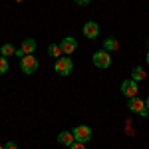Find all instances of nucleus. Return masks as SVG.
I'll return each mask as SVG.
<instances>
[{"label": "nucleus", "instance_id": "obj_1", "mask_svg": "<svg viewBox=\"0 0 149 149\" xmlns=\"http://www.w3.org/2000/svg\"><path fill=\"white\" fill-rule=\"evenodd\" d=\"M92 62H93V66L95 68H109L111 66V56H109V52H105V50H97V52H93V56H92Z\"/></svg>", "mask_w": 149, "mask_h": 149}, {"label": "nucleus", "instance_id": "obj_2", "mask_svg": "<svg viewBox=\"0 0 149 149\" xmlns=\"http://www.w3.org/2000/svg\"><path fill=\"white\" fill-rule=\"evenodd\" d=\"M54 70H56L58 76H70V74H72V70H74V64H72L70 56H66V58H58L56 64H54Z\"/></svg>", "mask_w": 149, "mask_h": 149}, {"label": "nucleus", "instance_id": "obj_3", "mask_svg": "<svg viewBox=\"0 0 149 149\" xmlns=\"http://www.w3.org/2000/svg\"><path fill=\"white\" fill-rule=\"evenodd\" d=\"M127 107L133 111V113H137V115H141V117H147L149 115V109L145 107V100H141V97H131L129 100V103H127Z\"/></svg>", "mask_w": 149, "mask_h": 149}, {"label": "nucleus", "instance_id": "obj_4", "mask_svg": "<svg viewBox=\"0 0 149 149\" xmlns=\"http://www.w3.org/2000/svg\"><path fill=\"white\" fill-rule=\"evenodd\" d=\"M20 70H22L26 76H32L36 70H38V58H34L32 54L20 58Z\"/></svg>", "mask_w": 149, "mask_h": 149}, {"label": "nucleus", "instance_id": "obj_5", "mask_svg": "<svg viewBox=\"0 0 149 149\" xmlns=\"http://www.w3.org/2000/svg\"><path fill=\"white\" fill-rule=\"evenodd\" d=\"M137 92H139V88H137V81L135 80H125L123 84H121V93L125 95L127 100H131V97H135L137 95Z\"/></svg>", "mask_w": 149, "mask_h": 149}, {"label": "nucleus", "instance_id": "obj_6", "mask_svg": "<svg viewBox=\"0 0 149 149\" xmlns=\"http://www.w3.org/2000/svg\"><path fill=\"white\" fill-rule=\"evenodd\" d=\"M74 137H76V141L88 143V141L92 139V129L88 125H76L74 127Z\"/></svg>", "mask_w": 149, "mask_h": 149}, {"label": "nucleus", "instance_id": "obj_7", "mask_svg": "<svg viewBox=\"0 0 149 149\" xmlns=\"http://www.w3.org/2000/svg\"><path fill=\"white\" fill-rule=\"evenodd\" d=\"M36 50V40H32V38H28V40H24L22 42V46L16 50V54L14 56H18V58H24V56H30L32 52Z\"/></svg>", "mask_w": 149, "mask_h": 149}, {"label": "nucleus", "instance_id": "obj_8", "mask_svg": "<svg viewBox=\"0 0 149 149\" xmlns=\"http://www.w3.org/2000/svg\"><path fill=\"white\" fill-rule=\"evenodd\" d=\"M60 48H62V52H64L66 56H72V54L78 50V42H76V38L68 36V38H64V40L60 42Z\"/></svg>", "mask_w": 149, "mask_h": 149}, {"label": "nucleus", "instance_id": "obj_9", "mask_svg": "<svg viewBox=\"0 0 149 149\" xmlns=\"http://www.w3.org/2000/svg\"><path fill=\"white\" fill-rule=\"evenodd\" d=\"M81 32H84V36L88 38V40H93V38H97V34H100V26H97V22H86L84 24V28H81Z\"/></svg>", "mask_w": 149, "mask_h": 149}, {"label": "nucleus", "instance_id": "obj_10", "mask_svg": "<svg viewBox=\"0 0 149 149\" xmlns=\"http://www.w3.org/2000/svg\"><path fill=\"white\" fill-rule=\"evenodd\" d=\"M74 141H76V137H74V131H62V133L58 135V143H60V145H66V147H70Z\"/></svg>", "mask_w": 149, "mask_h": 149}, {"label": "nucleus", "instance_id": "obj_11", "mask_svg": "<svg viewBox=\"0 0 149 149\" xmlns=\"http://www.w3.org/2000/svg\"><path fill=\"white\" fill-rule=\"evenodd\" d=\"M145 78H147V72H145V68H141V66H135V68L131 70V80L143 81Z\"/></svg>", "mask_w": 149, "mask_h": 149}, {"label": "nucleus", "instance_id": "obj_12", "mask_svg": "<svg viewBox=\"0 0 149 149\" xmlns=\"http://www.w3.org/2000/svg\"><path fill=\"white\" fill-rule=\"evenodd\" d=\"M117 48H119V42L115 38H105L103 40V50L105 52H117Z\"/></svg>", "mask_w": 149, "mask_h": 149}, {"label": "nucleus", "instance_id": "obj_13", "mask_svg": "<svg viewBox=\"0 0 149 149\" xmlns=\"http://www.w3.org/2000/svg\"><path fill=\"white\" fill-rule=\"evenodd\" d=\"M0 54L4 58H10L16 54V48H14V44H4V46H0Z\"/></svg>", "mask_w": 149, "mask_h": 149}, {"label": "nucleus", "instance_id": "obj_14", "mask_svg": "<svg viewBox=\"0 0 149 149\" xmlns=\"http://www.w3.org/2000/svg\"><path fill=\"white\" fill-rule=\"evenodd\" d=\"M48 54H50V56L52 58H60L62 56V54H64V52H62V48H60V44H52V46H48Z\"/></svg>", "mask_w": 149, "mask_h": 149}, {"label": "nucleus", "instance_id": "obj_15", "mask_svg": "<svg viewBox=\"0 0 149 149\" xmlns=\"http://www.w3.org/2000/svg\"><path fill=\"white\" fill-rule=\"evenodd\" d=\"M6 72H8V58L0 56V76L6 74Z\"/></svg>", "mask_w": 149, "mask_h": 149}, {"label": "nucleus", "instance_id": "obj_16", "mask_svg": "<svg viewBox=\"0 0 149 149\" xmlns=\"http://www.w3.org/2000/svg\"><path fill=\"white\" fill-rule=\"evenodd\" d=\"M70 149H86V143H81V141H74V143L70 145Z\"/></svg>", "mask_w": 149, "mask_h": 149}, {"label": "nucleus", "instance_id": "obj_17", "mask_svg": "<svg viewBox=\"0 0 149 149\" xmlns=\"http://www.w3.org/2000/svg\"><path fill=\"white\" fill-rule=\"evenodd\" d=\"M4 149H18V145H16L14 141H8V143L4 145Z\"/></svg>", "mask_w": 149, "mask_h": 149}, {"label": "nucleus", "instance_id": "obj_18", "mask_svg": "<svg viewBox=\"0 0 149 149\" xmlns=\"http://www.w3.org/2000/svg\"><path fill=\"white\" fill-rule=\"evenodd\" d=\"M74 2H76V4H80V6H88L92 0H74Z\"/></svg>", "mask_w": 149, "mask_h": 149}, {"label": "nucleus", "instance_id": "obj_19", "mask_svg": "<svg viewBox=\"0 0 149 149\" xmlns=\"http://www.w3.org/2000/svg\"><path fill=\"white\" fill-rule=\"evenodd\" d=\"M145 107H147V109H149V95H147V97H145Z\"/></svg>", "mask_w": 149, "mask_h": 149}, {"label": "nucleus", "instance_id": "obj_20", "mask_svg": "<svg viewBox=\"0 0 149 149\" xmlns=\"http://www.w3.org/2000/svg\"><path fill=\"white\" fill-rule=\"evenodd\" d=\"M147 64H149V48H147Z\"/></svg>", "mask_w": 149, "mask_h": 149}, {"label": "nucleus", "instance_id": "obj_21", "mask_svg": "<svg viewBox=\"0 0 149 149\" xmlns=\"http://www.w3.org/2000/svg\"><path fill=\"white\" fill-rule=\"evenodd\" d=\"M16 2H24V0H16Z\"/></svg>", "mask_w": 149, "mask_h": 149}, {"label": "nucleus", "instance_id": "obj_22", "mask_svg": "<svg viewBox=\"0 0 149 149\" xmlns=\"http://www.w3.org/2000/svg\"><path fill=\"white\" fill-rule=\"evenodd\" d=\"M0 149H4V145H0Z\"/></svg>", "mask_w": 149, "mask_h": 149}]
</instances>
